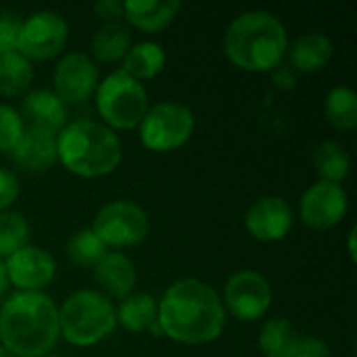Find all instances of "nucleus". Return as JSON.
Returning <instances> with one entry per match:
<instances>
[{
    "label": "nucleus",
    "instance_id": "nucleus-12",
    "mask_svg": "<svg viewBox=\"0 0 357 357\" xmlns=\"http://www.w3.org/2000/svg\"><path fill=\"white\" fill-rule=\"evenodd\" d=\"M349 209V197L341 184L318 180L299 199L301 222L318 232L331 230L343 222Z\"/></svg>",
    "mask_w": 357,
    "mask_h": 357
},
{
    "label": "nucleus",
    "instance_id": "nucleus-24",
    "mask_svg": "<svg viewBox=\"0 0 357 357\" xmlns=\"http://www.w3.org/2000/svg\"><path fill=\"white\" fill-rule=\"evenodd\" d=\"M299 339L297 328L287 318H270L259 331V349L264 357H291Z\"/></svg>",
    "mask_w": 357,
    "mask_h": 357
},
{
    "label": "nucleus",
    "instance_id": "nucleus-4",
    "mask_svg": "<svg viewBox=\"0 0 357 357\" xmlns=\"http://www.w3.org/2000/svg\"><path fill=\"white\" fill-rule=\"evenodd\" d=\"M123 157L119 136L100 121L75 119L56 134V159L79 178L113 174Z\"/></svg>",
    "mask_w": 357,
    "mask_h": 357
},
{
    "label": "nucleus",
    "instance_id": "nucleus-8",
    "mask_svg": "<svg viewBox=\"0 0 357 357\" xmlns=\"http://www.w3.org/2000/svg\"><path fill=\"white\" fill-rule=\"evenodd\" d=\"M151 230L149 213L134 201L117 199L98 209L92 222V232L109 249H128L146 241Z\"/></svg>",
    "mask_w": 357,
    "mask_h": 357
},
{
    "label": "nucleus",
    "instance_id": "nucleus-26",
    "mask_svg": "<svg viewBox=\"0 0 357 357\" xmlns=\"http://www.w3.org/2000/svg\"><path fill=\"white\" fill-rule=\"evenodd\" d=\"M326 121L341 132L357 128V94L349 86H335L324 100Z\"/></svg>",
    "mask_w": 357,
    "mask_h": 357
},
{
    "label": "nucleus",
    "instance_id": "nucleus-13",
    "mask_svg": "<svg viewBox=\"0 0 357 357\" xmlns=\"http://www.w3.org/2000/svg\"><path fill=\"white\" fill-rule=\"evenodd\" d=\"M295 224L293 207L278 195H264L251 203L245 213L247 232L261 243H278L287 238Z\"/></svg>",
    "mask_w": 357,
    "mask_h": 357
},
{
    "label": "nucleus",
    "instance_id": "nucleus-3",
    "mask_svg": "<svg viewBox=\"0 0 357 357\" xmlns=\"http://www.w3.org/2000/svg\"><path fill=\"white\" fill-rule=\"evenodd\" d=\"M287 50V27L274 13L268 10L241 13L224 33V54L243 71L270 73L282 65Z\"/></svg>",
    "mask_w": 357,
    "mask_h": 357
},
{
    "label": "nucleus",
    "instance_id": "nucleus-11",
    "mask_svg": "<svg viewBox=\"0 0 357 357\" xmlns=\"http://www.w3.org/2000/svg\"><path fill=\"white\" fill-rule=\"evenodd\" d=\"M98 67L90 54L82 50H71L63 54L52 71L54 94L65 105H82L94 96L98 86Z\"/></svg>",
    "mask_w": 357,
    "mask_h": 357
},
{
    "label": "nucleus",
    "instance_id": "nucleus-20",
    "mask_svg": "<svg viewBox=\"0 0 357 357\" xmlns=\"http://www.w3.org/2000/svg\"><path fill=\"white\" fill-rule=\"evenodd\" d=\"M121 61H123L121 71L128 73L130 77H134L136 82H142V79L157 77L165 69L167 54L161 44L142 40L138 44H132Z\"/></svg>",
    "mask_w": 357,
    "mask_h": 357
},
{
    "label": "nucleus",
    "instance_id": "nucleus-14",
    "mask_svg": "<svg viewBox=\"0 0 357 357\" xmlns=\"http://www.w3.org/2000/svg\"><path fill=\"white\" fill-rule=\"evenodd\" d=\"M4 268H6L8 282L17 291H25V293L42 291L52 282L56 274L54 257L46 249L33 245H25L23 249L6 257Z\"/></svg>",
    "mask_w": 357,
    "mask_h": 357
},
{
    "label": "nucleus",
    "instance_id": "nucleus-21",
    "mask_svg": "<svg viewBox=\"0 0 357 357\" xmlns=\"http://www.w3.org/2000/svg\"><path fill=\"white\" fill-rule=\"evenodd\" d=\"M115 318L128 333H149L157 322V299L149 293H132L115 307Z\"/></svg>",
    "mask_w": 357,
    "mask_h": 357
},
{
    "label": "nucleus",
    "instance_id": "nucleus-1",
    "mask_svg": "<svg viewBox=\"0 0 357 357\" xmlns=\"http://www.w3.org/2000/svg\"><path fill=\"white\" fill-rule=\"evenodd\" d=\"M163 337L182 345H207L226 328V310L213 287L199 278H182L157 301Z\"/></svg>",
    "mask_w": 357,
    "mask_h": 357
},
{
    "label": "nucleus",
    "instance_id": "nucleus-33",
    "mask_svg": "<svg viewBox=\"0 0 357 357\" xmlns=\"http://www.w3.org/2000/svg\"><path fill=\"white\" fill-rule=\"evenodd\" d=\"M94 15L105 23L119 21L123 17V2L121 0H98L94 4Z\"/></svg>",
    "mask_w": 357,
    "mask_h": 357
},
{
    "label": "nucleus",
    "instance_id": "nucleus-17",
    "mask_svg": "<svg viewBox=\"0 0 357 357\" xmlns=\"http://www.w3.org/2000/svg\"><path fill=\"white\" fill-rule=\"evenodd\" d=\"M13 161L25 172H46L50 169L56 159V134L25 128L21 140L10 151Z\"/></svg>",
    "mask_w": 357,
    "mask_h": 357
},
{
    "label": "nucleus",
    "instance_id": "nucleus-22",
    "mask_svg": "<svg viewBox=\"0 0 357 357\" xmlns=\"http://www.w3.org/2000/svg\"><path fill=\"white\" fill-rule=\"evenodd\" d=\"M92 54L100 63H117L126 56V52L132 46V29L121 23H102L96 33L92 36Z\"/></svg>",
    "mask_w": 357,
    "mask_h": 357
},
{
    "label": "nucleus",
    "instance_id": "nucleus-29",
    "mask_svg": "<svg viewBox=\"0 0 357 357\" xmlns=\"http://www.w3.org/2000/svg\"><path fill=\"white\" fill-rule=\"evenodd\" d=\"M25 132L23 117L10 105L0 102V151L10 153Z\"/></svg>",
    "mask_w": 357,
    "mask_h": 357
},
{
    "label": "nucleus",
    "instance_id": "nucleus-9",
    "mask_svg": "<svg viewBox=\"0 0 357 357\" xmlns=\"http://www.w3.org/2000/svg\"><path fill=\"white\" fill-rule=\"evenodd\" d=\"M69 40V25L54 10H38L19 21L15 50L29 61H48L61 54Z\"/></svg>",
    "mask_w": 357,
    "mask_h": 357
},
{
    "label": "nucleus",
    "instance_id": "nucleus-34",
    "mask_svg": "<svg viewBox=\"0 0 357 357\" xmlns=\"http://www.w3.org/2000/svg\"><path fill=\"white\" fill-rule=\"evenodd\" d=\"M270 77H272V84L280 90H293L297 86V71L293 67H289V63L287 65L282 63L276 69H272Z\"/></svg>",
    "mask_w": 357,
    "mask_h": 357
},
{
    "label": "nucleus",
    "instance_id": "nucleus-27",
    "mask_svg": "<svg viewBox=\"0 0 357 357\" xmlns=\"http://www.w3.org/2000/svg\"><path fill=\"white\" fill-rule=\"evenodd\" d=\"M29 241V224L17 211H0V259L10 257Z\"/></svg>",
    "mask_w": 357,
    "mask_h": 357
},
{
    "label": "nucleus",
    "instance_id": "nucleus-31",
    "mask_svg": "<svg viewBox=\"0 0 357 357\" xmlns=\"http://www.w3.org/2000/svg\"><path fill=\"white\" fill-rule=\"evenodd\" d=\"M17 31H19V19L15 15H0V56L15 50Z\"/></svg>",
    "mask_w": 357,
    "mask_h": 357
},
{
    "label": "nucleus",
    "instance_id": "nucleus-32",
    "mask_svg": "<svg viewBox=\"0 0 357 357\" xmlns=\"http://www.w3.org/2000/svg\"><path fill=\"white\" fill-rule=\"evenodd\" d=\"M291 357H333L331 349L324 341L316 339V337H305L299 339L295 351L291 354Z\"/></svg>",
    "mask_w": 357,
    "mask_h": 357
},
{
    "label": "nucleus",
    "instance_id": "nucleus-6",
    "mask_svg": "<svg viewBox=\"0 0 357 357\" xmlns=\"http://www.w3.org/2000/svg\"><path fill=\"white\" fill-rule=\"evenodd\" d=\"M96 111L107 128L134 130L149 111V94L140 82L123 73L111 71L96 86Z\"/></svg>",
    "mask_w": 357,
    "mask_h": 357
},
{
    "label": "nucleus",
    "instance_id": "nucleus-19",
    "mask_svg": "<svg viewBox=\"0 0 357 357\" xmlns=\"http://www.w3.org/2000/svg\"><path fill=\"white\" fill-rule=\"evenodd\" d=\"M180 8V0H128L123 2V17L134 27L155 33L174 23Z\"/></svg>",
    "mask_w": 357,
    "mask_h": 357
},
{
    "label": "nucleus",
    "instance_id": "nucleus-28",
    "mask_svg": "<svg viewBox=\"0 0 357 357\" xmlns=\"http://www.w3.org/2000/svg\"><path fill=\"white\" fill-rule=\"evenodd\" d=\"M107 253V247L102 245V241L92 232V228H84V230H77L69 243H67V257L77 264V266H84V268H94L100 257Z\"/></svg>",
    "mask_w": 357,
    "mask_h": 357
},
{
    "label": "nucleus",
    "instance_id": "nucleus-5",
    "mask_svg": "<svg viewBox=\"0 0 357 357\" xmlns=\"http://www.w3.org/2000/svg\"><path fill=\"white\" fill-rule=\"evenodd\" d=\"M115 326V305L98 291H75L59 307V331L69 345H98L113 335Z\"/></svg>",
    "mask_w": 357,
    "mask_h": 357
},
{
    "label": "nucleus",
    "instance_id": "nucleus-7",
    "mask_svg": "<svg viewBox=\"0 0 357 357\" xmlns=\"http://www.w3.org/2000/svg\"><path fill=\"white\" fill-rule=\"evenodd\" d=\"M138 128L144 149L155 153L178 151L195 132V113L182 102H157L155 107H149Z\"/></svg>",
    "mask_w": 357,
    "mask_h": 357
},
{
    "label": "nucleus",
    "instance_id": "nucleus-16",
    "mask_svg": "<svg viewBox=\"0 0 357 357\" xmlns=\"http://www.w3.org/2000/svg\"><path fill=\"white\" fill-rule=\"evenodd\" d=\"M94 278L98 287L105 291L102 295L113 297V299H126L128 295L134 293L138 274L134 261L119 251H107L100 261L94 266Z\"/></svg>",
    "mask_w": 357,
    "mask_h": 357
},
{
    "label": "nucleus",
    "instance_id": "nucleus-23",
    "mask_svg": "<svg viewBox=\"0 0 357 357\" xmlns=\"http://www.w3.org/2000/svg\"><path fill=\"white\" fill-rule=\"evenodd\" d=\"M33 82L31 61L19 54L17 50L0 56V94L4 98L23 96Z\"/></svg>",
    "mask_w": 357,
    "mask_h": 357
},
{
    "label": "nucleus",
    "instance_id": "nucleus-15",
    "mask_svg": "<svg viewBox=\"0 0 357 357\" xmlns=\"http://www.w3.org/2000/svg\"><path fill=\"white\" fill-rule=\"evenodd\" d=\"M25 128L59 134L67 126V105L52 90H31L21 105Z\"/></svg>",
    "mask_w": 357,
    "mask_h": 357
},
{
    "label": "nucleus",
    "instance_id": "nucleus-25",
    "mask_svg": "<svg viewBox=\"0 0 357 357\" xmlns=\"http://www.w3.org/2000/svg\"><path fill=\"white\" fill-rule=\"evenodd\" d=\"M314 167L324 182L341 184L351 169V157L337 140H324L314 149Z\"/></svg>",
    "mask_w": 357,
    "mask_h": 357
},
{
    "label": "nucleus",
    "instance_id": "nucleus-10",
    "mask_svg": "<svg viewBox=\"0 0 357 357\" xmlns=\"http://www.w3.org/2000/svg\"><path fill=\"white\" fill-rule=\"evenodd\" d=\"M272 301L274 293L268 278L255 270L234 272L224 287V310L241 322L261 320L270 312Z\"/></svg>",
    "mask_w": 357,
    "mask_h": 357
},
{
    "label": "nucleus",
    "instance_id": "nucleus-38",
    "mask_svg": "<svg viewBox=\"0 0 357 357\" xmlns=\"http://www.w3.org/2000/svg\"><path fill=\"white\" fill-rule=\"evenodd\" d=\"M44 357H63V356H52V354H50V356H44Z\"/></svg>",
    "mask_w": 357,
    "mask_h": 357
},
{
    "label": "nucleus",
    "instance_id": "nucleus-2",
    "mask_svg": "<svg viewBox=\"0 0 357 357\" xmlns=\"http://www.w3.org/2000/svg\"><path fill=\"white\" fill-rule=\"evenodd\" d=\"M59 331V307L42 291H17L0 305V345L15 357L50 356Z\"/></svg>",
    "mask_w": 357,
    "mask_h": 357
},
{
    "label": "nucleus",
    "instance_id": "nucleus-18",
    "mask_svg": "<svg viewBox=\"0 0 357 357\" xmlns=\"http://www.w3.org/2000/svg\"><path fill=\"white\" fill-rule=\"evenodd\" d=\"M333 52H335V46L326 33H320V31L303 33L287 50L289 67H293L297 73H316V71H322L331 63Z\"/></svg>",
    "mask_w": 357,
    "mask_h": 357
},
{
    "label": "nucleus",
    "instance_id": "nucleus-35",
    "mask_svg": "<svg viewBox=\"0 0 357 357\" xmlns=\"http://www.w3.org/2000/svg\"><path fill=\"white\" fill-rule=\"evenodd\" d=\"M8 287H10V282H8V276H6V268H4V261L0 259V299L6 297Z\"/></svg>",
    "mask_w": 357,
    "mask_h": 357
},
{
    "label": "nucleus",
    "instance_id": "nucleus-36",
    "mask_svg": "<svg viewBox=\"0 0 357 357\" xmlns=\"http://www.w3.org/2000/svg\"><path fill=\"white\" fill-rule=\"evenodd\" d=\"M349 255L356 261V226L349 230Z\"/></svg>",
    "mask_w": 357,
    "mask_h": 357
},
{
    "label": "nucleus",
    "instance_id": "nucleus-30",
    "mask_svg": "<svg viewBox=\"0 0 357 357\" xmlns=\"http://www.w3.org/2000/svg\"><path fill=\"white\" fill-rule=\"evenodd\" d=\"M19 195H21L19 178L10 169L0 167V211H8V207L19 199Z\"/></svg>",
    "mask_w": 357,
    "mask_h": 357
},
{
    "label": "nucleus",
    "instance_id": "nucleus-37",
    "mask_svg": "<svg viewBox=\"0 0 357 357\" xmlns=\"http://www.w3.org/2000/svg\"><path fill=\"white\" fill-rule=\"evenodd\" d=\"M0 357H15V356H13V354H8V351L0 345Z\"/></svg>",
    "mask_w": 357,
    "mask_h": 357
}]
</instances>
